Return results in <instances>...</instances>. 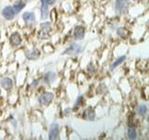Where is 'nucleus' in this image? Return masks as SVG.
<instances>
[{
	"mask_svg": "<svg viewBox=\"0 0 149 140\" xmlns=\"http://www.w3.org/2000/svg\"><path fill=\"white\" fill-rule=\"evenodd\" d=\"M130 6L129 0H116V11L118 14H125Z\"/></svg>",
	"mask_w": 149,
	"mask_h": 140,
	"instance_id": "1",
	"label": "nucleus"
},
{
	"mask_svg": "<svg viewBox=\"0 0 149 140\" xmlns=\"http://www.w3.org/2000/svg\"><path fill=\"white\" fill-rule=\"evenodd\" d=\"M54 98V95L52 92H45L43 94H41L38 98V102L43 106H48L52 102Z\"/></svg>",
	"mask_w": 149,
	"mask_h": 140,
	"instance_id": "2",
	"label": "nucleus"
},
{
	"mask_svg": "<svg viewBox=\"0 0 149 140\" xmlns=\"http://www.w3.org/2000/svg\"><path fill=\"white\" fill-rule=\"evenodd\" d=\"M59 125L57 123H52L50 125V130H49V139H56L59 135Z\"/></svg>",
	"mask_w": 149,
	"mask_h": 140,
	"instance_id": "3",
	"label": "nucleus"
},
{
	"mask_svg": "<svg viewBox=\"0 0 149 140\" xmlns=\"http://www.w3.org/2000/svg\"><path fill=\"white\" fill-rule=\"evenodd\" d=\"M2 14L5 17V19H7V20H12V19L14 18V16H15V11H14L12 7L8 6V7H6L3 9Z\"/></svg>",
	"mask_w": 149,
	"mask_h": 140,
	"instance_id": "4",
	"label": "nucleus"
},
{
	"mask_svg": "<svg viewBox=\"0 0 149 140\" xmlns=\"http://www.w3.org/2000/svg\"><path fill=\"white\" fill-rule=\"evenodd\" d=\"M85 36V28L83 26H76L74 29V36L77 39H81Z\"/></svg>",
	"mask_w": 149,
	"mask_h": 140,
	"instance_id": "5",
	"label": "nucleus"
},
{
	"mask_svg": "<svg viewBox=\"0 0 149 140\" xmlns=\"http://www.w3.org/2000/svg\"><path fill=\"white\" fill-rule=\"evenodd\" d=\"M22 18H23V21H24L28 25H31L33 24V23L35 22V14L33 12H25L23 13L22 15Z\"/></svg>",
	"mask_w": 149,
	"mask_h": 140,
	"instance_id": "6",
	"label": "nucleus"
},
{
	"mask_svg": "<svg viewBox=\"0 0 149 140\" xmlns=\"http://www.w3.org/2000/svg\"><path fill=\"white\" fill-rule=\"evenodd\" d=\"M10 43L12 46L17 47L22 43V37L18 33H14L10 36Z\"/></svg>",
	"mask_w": 149,
	"mask_h": 140,
	"instance_id": "7",
	"label": "nucleus"
},
{
	"mask_svg": "<svg viewBox=\"0 0 149 140\" xmlns=\"http://www.w3.org/2000/svg\"><path fill=\"white\" fill-rule=\"evenodd\" d=\"M1 86H2V88H4L5 90H7V91L10 90L13 86L12 79L9 78H4L1 80Z\"/></svg>",
	"mask_w": 149,
	"mask_h": 140,
	"instance_id": "8",
	"label": "nucleus"
},
{
	"mask_svg": "<svg viewBox=\"0 0 149 140\" xmlns=\"http://www.w3.org/2000/svg\"><path fill=\"white\" fill-rule=\"evenodd\" d=\"M48 4H46L44 1L41 0V18L47 19L49 15V9H48Z\"/></svg>",
	"mask_w": 149,
	"mask_h": 140,
	"instance_id": "9",
	"label": "nucleus"
},
{
	"mask_svg": "<svg viewBox=\"0 0 149 140\" xmlns=\"http://www.w3.org/2000/svg\"><path fill=\"white\" fill-rule=\"evenodd\" d=\"M40 56V51L38 50H33L31 51H29V52L26 53V57L29 59V60H36L37 58H38Z\"/></svg>",
	"mask_w": 149,
	"mask_h": 140,
	"instance_id": "10",
	"label": "nucleus"
},
{
	"mask_svg": "<svg viewBox=\"0 0 149 140\" xmlns=\"http://www.w3.org/2000/svg\"><path fill=\"white\" fill-rule=\"evenodd\" d=\"M116 34H118V36L121 37V38H127L130 36V31L128 29H126V28L120 27L118 29V31H116Z\"/></svg>",
	"mask_w": 149,
	"mask_h": 140,
	"instance_id": "11",
	"label": "nucleus"
},
{
	"mask_svg": "<svg viewBox=\"0 0 149 140\" xmlns=\"http://www.w3.org/2000/svg\"><path fill=\"white\" fill-rule=\"evenodd\" d=\"M80 50H81V46H79V45H73V46H71L70 48H68L66 50H65V53L74 54V53L79 52Z\"/></svg>",
	"mask_w": 149,
	"mask_h": 140,
	"instance_id": "12",
	"label": "nucleus"
},
{
	"mask_svg": "<svg viewBox=\"0 0 149 140\" xmlns=\"http://www.w3.org/2000/svg\"><path fill=\"white\" fill-rule=\"evenodd\" d=\"M128 136L130 139H136L137 137V132L136 129L133 125H129V129H128Z\"/></svg>",
	"mask_w": 149,
	"mask_h": 140,
	"instance_id": "13",
	"label": "nucleus"
},
{
	"mask_svg": "<svg viewBox=\"0 0 149 140\" xmlns=\"http://www.w3.org/2000/svg\"><path fill=\"white\" fill-rule=\"evenodd\" d=\"M24 6H25L24 2L22 1V0H20V1H17L15 4H14L12 8L14 9V11H15V13H19L23 8H24Z\"/></svg>",
	"mask_w": 149,
	"mask_h": 140,
	"instance_id": "14",
	"label": "nucleus"
},
{
	"mask_svg": "<svg viewBox=\"0 0 149 140\" xmlns=\"http://www.w3.org/2000/svg\"><path fill=\"white\" fill-rule=\"evenodd\" d=\"M84 118H86L88 120H93L95 118V113L94 111H93L91 108H88L84 111Z\"/></svg>",
	"mask_w": 149,
	"mask_h": 140,
	"instance_id": "15",
	"label": "nucleus"
},
{
	"mask_svg": "<svg viewBox=\"0 0 149 140\" xmlns=\"http://www.w3.org/2000/svg\"><path fill=\"white\" fill-rule=\"evenodd\" d=\"M147 113V106L146 105H142L138 107V114L141 116H146Z\"/></svg>",
	"mask_w": 149,
	"mask_h": 140,
	"instance_id": "16",
	"label": "nucleus"
},
{
	"mask_svg": "<svg viewBox=\"0 0 149 140\" xmlns=\"http://www.w3.org/2000/svg\"><path fill=\"white\" fill-rule=\"evenodd\" d=\"M125 59H126V56H120V57L118 59H116V62L113 64H112L111 68H115V67L118 66V65H119L120 64H122L124 61H125Z\"/></svg>",
	"mask_w": 149,
	"mask_h": 140,
	"instance_id": "17",
	"label": "nucleus"
},
{
	"mask_svg": "<svg viewBox=\"0 0 149 140\" xmlns=\"http://www.w3.org/2000/svg\"><path fill=\"white\" fill-rule=\"evenodd\" d=\"M44 79L47 81V82H50V81H52V80H54L55 79V74L54 73H52V72H49V73H48L45 76V78H44Z\"/></svg>",
	"mask_w": 149,
	"mask_h": 140,
	"instance_id": "18",
	"label": "nucleus"
},
{
	"mask_svg": "<svg viewBox=\"0 0 149 140\" xmlns=\"http://www.w3.org/2000/svg\"><path fill=\"white\" fill-rule=\"evenodd\" d=\"M41 31H44L48 33L50 30V23L49 22H43L41 24Z\"/></svg>",
	"mask_w": 149,
	"mask_h": 140,
	"instance_id": "19",
	"label": "nucleus"
},
{
	"mask_svg": "<svg viewBox=\"0 0 149 140\" xmlns=\"http://www.w3.org/2000/svg\"><path fill=\"white\" fill-rule=\"evenodd\" d=\"M82 102H83V96H80V97H78V99H77V103H76V104H74V106L77 107V106H79V105H80Z\"/></svg>",
	"mask_w": 149,
	"mask_h": 140,
	"instance_id": "20",
	"label": "nucleus"
},
{
	"mask_svg": "<svg viewBox=\"0 0 149 140\" xmlns=\"http://www.w3.org/2000/svg\"><path fill=\"white\" fill-rule=\"evenodd\" d=\"M42 1H44L46 4H48V5H52L56 0H42Z\"/></svg>",
	"mask_w": 149,
	"mask_h": 140,
	"instance_id": "21",
	"label": "nucleus"
},
{
	"mask_svg": "<svg viewBox=\"0 0 149 140\" xmlns=\"http://www.w3.org/2000/svg\"><path fill=\"white\" fill-rule=\"evenodd\" d=\"M134 1H141V0H134Z\"/></svg>",
	"mask_w": 149,
	"mask_h": 140,
	"instance_id": "22",
	"label": "nucleus"
}]
</instances>
